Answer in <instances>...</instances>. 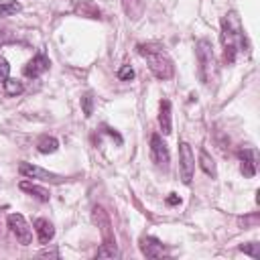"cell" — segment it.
I'll use <instances>...</instances> for the list:
<instances>
[{
  "instance_id": "1",
  "label": "cell",
  "mask_w": 260,
  "mask_h": 260,
  "mask_svg": "<svg viewBox=\"0 0 260 260\" xmlns=\"http://www.w3.org/2000/svg\"><path fill=\"white\" fill-rule=\"evenodd\" d=\"M221 45H223V57L228 63H234L240 53L246 49V37L242 28V20L238 12L230 10L221 18Z\"/></svg>"
},
{
  "instance_id": "2",
  "label": "cell",
  "mask_w": 260,
  "mask_h": 260,
  "mask_svg": "<svg viewBox=\"0 0 260 260\" xmlns=\"http://www.w3.org/2000/svg\"><path fill=\"white\" fill-rule=\"evenodd\" d=\"M138 53L140 57L146 59L148 63V69L152 71V75L156 79H171L173 73H175V65H173V59L169 57V53L158 47V45H138Z\"/></svg>"
},
{
  "instance_id": "3",
  "label": "cell",
  "mask_w": 260,
  "mask_h": 260,
  "mask_svg": "<svg viewBox=\"0 0 260 260\" xmlns=\"http://www.w3.org/2000/svg\"><path fill=\"white\" fill-rule=\"evenodd\" d=\"M195 55H197V63H199V79L203 83H211V79L215 75V55H213L211 43L205 39L197 41Z\"/></svg>"
},
{
  "instance_id": "4",
  "label": "cell",
  "mask_w": 260,
  "mask_h": 260,
  "mask_svg": "<svg viewBox=\"0 0 260 260\" xmlns=\"http://www.w3.org/2000/svg\"><path fill=\"white\" fill-rule=\"evenodd\" d=\"M179 173H181V181L185 185H191L195 173V154L187 142L179 144Z\"/></svg>"
},
{
  "instance_id": "5",
  "label": "cell",
  "mask_w": 260,
  "mask_h": 260,
  "mask_svg": "<svg viewBox=\"0 0 260 260\" xmlns=\"http://www.w3.org/2000/svg\"><path fill=\"white\" fill-rule=\"evenodd\" d=\"M150 158L158 169H162V171L169 169L171 154H169V148H167V144H165L160 134H152L150 136Z\"/></svg>"
},
{
  "instance_id": "6",
  "label": "cell",
  "mask_w": 260,
  "mask_h": 260,
  "mask_svg": "<svg viewBox=\"0 0 260 260\" xmlns=\"http://www.w3.org/2000/svg\"><path fill=\"white\" fill-rule=\"evenodd\" d=\"M8 228H10V232L16 236V240H18L22 246H28V244L32 242V230H30V225L26 223L24 215H20V213H10V215H8Z\"/></svg>"
},
{
  "instance_id": "7",
  "label": "cell",
  "mask_w": 260,
  "mask_h": 260,
  "mask_svg": "<svg viewBox=\"0 0 260 260\" xmlns=\"http://www.w3.org/2000/svg\"><path fill=\"white\" fill-rule=\"evenodd\" d=\"M18 173L22 177H28V179H39V181H49V183H61L63 177L57 175V173H51L47 169H41L37 165H30V162H20L18 165Z\"/></svg>"
},
{
  "instance_id": "8",
  "label": "cell",
  "mask_w": 260,
  "mask_h": 260,
  "mask_svg": "<svg viewBox=\"0 0 260 260\" xmlns=\"http://www.w3.org/2000/svg\"><path fill=\"white\" fill-rule=\"evenodd\" d=\"M49 65H51V61H49V57L45 55V51H39V53L24 65L22 71H24L26 77H32V79H35V77H41V75L49 69Z\"/></svg>"
},
{
  "instance_id": "9",
  "label": "cell",
  "mask_w": 260,
  "mask_h": 260,
  "mask_svg": "<svg viewBox=\"0 0 260 260\" xmlns=\"http://www.w3.org/2000/svg\"><path fill=\"white\" fill-rule=\"evenodd\" d=\"M91 217H93L95 225L100 228L102 240H104V242H116V238H114V232H112V223H110V217H108V213L104 211V207L95 205V207H93V213H91Z\"/></svg>"
},
{
  "instance_id": "10",
  "label": "cell",
  "mask_w": 260,
  "mask_h": 260,
  "mask_svg": "<svg viewBox=\"0 0 260 260\" xmlns=\"http://www.w3.org/2000/svg\"><path fill=\"white\" fill-rule=\"evenodd\" d=\"M238 156H240V171H242V175L252 179L256 175V150L244 148V150L238 152Z\"/></svg>"
},
{
  "instance_id": "11",
  "label": "cell",
  "mask_w": 260,
  "mask_h": 260,
  "mask_svg": "<svg viewBox=\"0 0 260 260\" xmlns=\"http://www.w3.org/2000/svg\"><path fill=\"white\" fill-rule=\"evenodd\" d=\"M140 252L146 258H160L165 254V246L160 240H156L152 236H144V238H140Z\"/></svg>"
},
{
  "instance_id": "12",
  "label": "cell",
  "mask_w": 260,
  "mask_h": 260,
  "mask_svg": "<svg viewBox=\"0 0 260 260\" xmlns=\"http://www.w3.org/2000/svg\"><path fill=\"white\" fill-rule=\"evenodd\" d=\"M158 126H160V132L165 136H169L173 132V124H171V102L169 100H160V106H158Z\"/></svg>"
},
{
  "instance_id": "13",
  "label": "cell",
  "mask_w": 260,
  "mask_h": 260,
  "mask_svg": "<svg viewBox=\"0 0 260 260\" xmlns=\"http://www.w3.org/2000/svg\"><path fill=\"white\" fill-rule=\"evenodd\" d=\"M35 230H37V236H39V242H41V244L51 242L53 236H55V228H53V223H51L49 219H43V217L35 219Z\"/></svg>"
},
{
  "instance_id": "14",
  "label": "cell",
  "mask_w": 260,
  "mask_h": 260,
  "mask_svg": "<svg viewBox=\"0 0 260 260\" xmlns=\"http://www.w3.org/2000/svg\"><path fill=\"white\" fill-rule=\"evenodd\" d=\"M18 187H20L22 191L30 193L32 197H37L39 201H49V199H51V191L45 189L43 185H37V183H30V181H20Z\"/></svg>"
},
{
  "instance_id": "15",
  "label": "cell",
  "mask_w": 260,
  "mask_h": 260,
  "mask_svg": "<svg viewBox=\"0 0 260 260\" xmlns=\"http://www.w3.org/2000/svg\"><path fill=\"white\" fill-rule=\"evenodd\" d=\"M199 167H201V171H203L207 177H211V179H215V177H217L215 162H213V158L209 156V152H207L205 148H201V150H199Z\"/></svg>"
},
{
  "instance_id": "16",
  "label": "cell",
  "mask_w": 260,
  "mask_h": 260,
  "mask_svg": "<svg viewBox=\"0 0 260 260\" xmlns=\"http://www.w3.org/2000/svg\"><path fill=\"white\" fill-rule=\"evenodd\" d=\"M75 12L77 14H81V16H87V18H100V8L93 4V2H89V0H81L77 6H75Z\"/></svg>"
},
{
  "instance_id": "17",
  "label": "cell",
  "mask_w": 260,
  "mask_h": 260,
  "mask_svg": "<svg viewBox=\"0 0 260 260\" xmlns=\"http://www.w3.org/2000/svg\"><path fill=\"white\" fill-rule=\"evenodd\" d=\"M122 8L128 18H138L144 10V0H122Z\"/></svg>"
},
{
  "instance_id": "18",
  "label": "cell",
  "mask_w": 260,
  "mask_h": 260,
  "mask_svg": "<svg viewBox=\"0 0 260 260\" xmlns=\"http://www.w3.org/2000/svg\"><path fill=\"white\" fill-rule=\"evenodd\" d=\"M37 148H39L41 154H53V152L59 148V140H57L55 136H45V138L39 140Z\"/></svg>"
},
{
  "instance_id": "19",
  "label": "cell",
  "mask_w": 260,
  "mask_h": 260,
  "mask_svg": "<svg viewBox=\"0 0 260 260\" xmlns=\"http://www.w3.org/2000/svg\"><path fill=\"white\" fill-rule=\"evenodd\" d=\"M2 85H4V93H6V95H20V93L24 91L22 81H18V79H14V77H8Z\"/></svg>"
},
{
  "instance_id": "20",
  "label": "cell",
  "mask_w": 260,
  "mask_h": 260,
  "mask_svg": "<svg viewBox=\"0 0 260 260\" xmlns=\"http://www.w3.org/2000/svg\"><path fill=\"white\" fill-rule=\"evenodd\" d=\"M20 10H22L20 2H16V0H0V16H12V14L20 12Z\"/></svg>"
},
{
  "instance_id": "21",
  "label": "cell",
  "mask_w": 260,
  "mask_h": 260,
  "mask_svg": "<svg viewBox=\"0 0 260 260\" xmlns=\"http://www.w3.org/2000/svg\"><path fill=\"white\" fill-rule=\"evenodd\" d=\"M95 258H118L116 242H104L102 248L95 252Z\"/></svg>"
},
{
  "instance_id": "22",
  "label": "cell",
  "mask_w": 260,
  "mask_h": 260,
  "mask_svg": "<svg viewBox=\"0 0 260 260\" xmlns=\"http://www.w3.org/2000/svg\"><path fill=\"white\" fill-rule=\"evenodd\" d=\"M240 250H242L244 254L252 256L254 260H258V258H260V244H258V242H248V244H242V246H240Z\"/></svg>"
},
{
  "instance_id": "23",
  "label": "cell",
  "mask_w": 260,
  "mask_h": 260,
  "mask_svg": "<svg viewBox=\"0 0 260 260\" xmlns=\"http://www.w3.org/2000/svg\"><path fill=\"white\" fill-rule=\"evenodd\" d=\"M81 108H83V116H85V118H89V116L93 114V98H91L89 93H85V95L81 98Z\"/></svg>"
},
{
  "instance_id": "24",
  "label": "cell",
  "mask_w": 260,
  "mask_h": 260,
  "mask_svg": "<svg viewBox=\"0 0 260 260\" xmlns=\"http://www.w3.org/2000/svg\"><path fill=\"white\" fill-rule=\"evenodd\" d=\"M134 77V69L130 67V65H122L120 69H118V79L120 81H130Z\"/></svg>"
},
{
  "instance_id": "25",
  "label": "cell",
  "mask_w": 260,
  "mask_h": 260,
  "mask_svg": "<svg viewBox=\"0 0 260 260\" xmlns=\"http://www.w3.org/2000/svg\"><path fill=\"white\" fill-rule=\"evenodd\" d=\"M10 77V65L6 59H0V83H4Z\"/></svg>"
},
{
  "instance_id": "26",
  "label": "cell",
  "mask_w": 260,
  "mask_h": 260,
  "mask_svg": "<svg viewBox=\"0 0 260 260\" xmlns=\"http://www.w3.org/2000/svg\"><path fill=\"white\" fill-rule=\"evenodd\" d=\"M167 203H169V205H179V203H181V197H179L177 193H169Z\"/></svg>"
}]
</instances>
